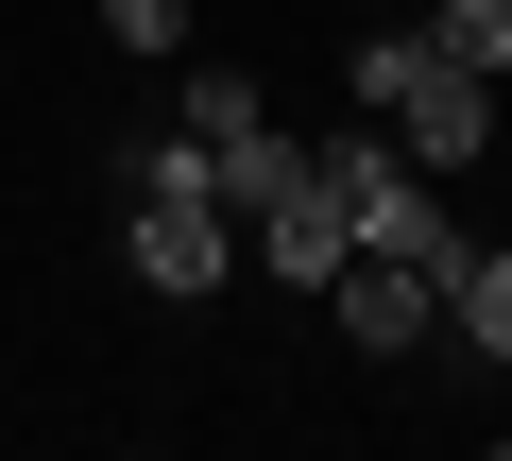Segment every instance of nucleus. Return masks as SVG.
<instances>
[{"label":"nucleus","instance_id":"obj_1","mask_svg":"<svg viewBox=\"0 0 512 461\" xmlns=\"http://www.w3.org/2000/svg\"><path fill=\"white\" fill-rule=\"evenodd\" d=\"M342 86H359V120H410V171H461V154H495V69L427 52V18H376Z\"/></svg>","mask_w":512,"mask_h":461},{"label":"nucleus","instance_id":"obj_2","mask_svg":"<svg viewBox=\"0 0 512 461\" xmlns=\"http://www.w3.org/2000/svg\"><path fill=\"white\" fill-rule=\"evenodd\" d=\"M120 257L154 308H205L239 274V222H222V188H120Z\"/></svg>","mask_w":512,"mask_h":461},{"label":"nucleus","instance_id":"obj_3","mask_svg":"<svg viewBox=\"0 0 512 461\" xmlns=\"http://www.w3.org/2000/svg\"><path fill=\"white\" fill-rule=\"evenodd\" d=\"M325 308H342V342H359V359H410V342L444 325V274H410V257H342V274H325Z\"/></svg>","mask_w":512,"mask_h":461},{"label":"nucleus","instance_id":"obj_4","mask_svg":"<svg viewBox=\"0 0 512 461\" xmlns=\"http://www.w3.org/2000/svg\"><path fill=\"white\" fill-rule=\"evenodd\" d=\"M342 257H359V240H342V205H325V171H308L291 205H256V222H239V274H274V291H325Z\"/></svg>","mask_w":512,"mask_h":461},{"label":"nucleus","instance_id":"obj_5","mask_svg":"<svg viewBox=\"0 0 512 461\" xmlns=\"http://www.w3.org/2000/svg\"><path fill=\"white\" fill-rule=\"evenodd\" d=\"M205 188H222V222H256V205H291V188H308V137H274V120H239V137H205Z\"/></svg>","mask_w":512,"mask_h":461},{"label":"nucleus","instance_id":"obj_6","mask_svg":"<svg viewBox=\"0 0 512 461\" xmlns=\"http://www.w3.org/2000/svg\"><path fill=\"white\" fill-rule=\"evenodd\" d=\"M444 342H461V359H512V257H495V240L444 257Z\"/></svg>","mask_w":512,"mask_h":461},{"label":"nucleus","instance_id":"obj_7","mask_svg":"<svg viewBox=\"0 0 512 461\" xmlns=\"http://www.w3.org/2000/svg\"><path fill=\"white\" fill-rule=\"evenodd\" d=\"M427 18V52H461V69H512V0H410Z\"/></svg>","mask_w":512,"mask_h":461},{"label":"nucleus","instance_id":"obj_8","mask_svg":"<svg viewBox=\"0 0 512 461\" xmlns=\"http://www.w3.org/2000/svg\"><path fill=\"white\" fill-rule=\"evenodd\" d=\"M171 120H188V137H239V120H274V103H256V69H205V52H188V86H171Z\"/></svg>","mask_w":512,"mask_h":461},{"label":"nucleus","instance_id":"obj_9","mask_svg":"<svg viewBox=\"0 0 512 461\" xmlns=\"http://www.w3.org/2000/svg\"><path fill=\"white\" fill-rule=\"evenodd\" d=\"M188 18H205V0H103V35H120L137 69H188Z\"/></svg>","mask_w":512,"mask_h":461}]
</instances>
